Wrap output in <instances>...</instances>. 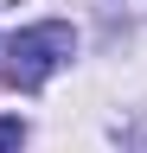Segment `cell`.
Segmentation results:
<instances>
[{
  "instance_id": "1",
  "label": "cell",
  "mask_w": 147,
  "mask_h": 153,
  "mask_svg": "<svg viewBox=\"0 0 147 153\" xmlns=\"http://www.w3.org/2000/svg\"><path fill=\"white\" fill-rule=\"evenodd\" d=\"M77 51V32L64 19H45V26H26L19 38L7 45V83L13 89H39L45 76H58Z\"/></svg>"
},
{
  "instance_id": "2",
  "label": "cell",
  "mask_w": 147,
  "mask_h": 153,
  "mask_svg": "<svg viewBox=\"0 0 147 153\" xmlns=\"http://www.w3.org/2000/svg\"><path fill=\"white\" fill-rule=\"evenodd\" d=\"M26 147V121L19 115H0V153H19Z\"/></svg>"
}]
</instances>
